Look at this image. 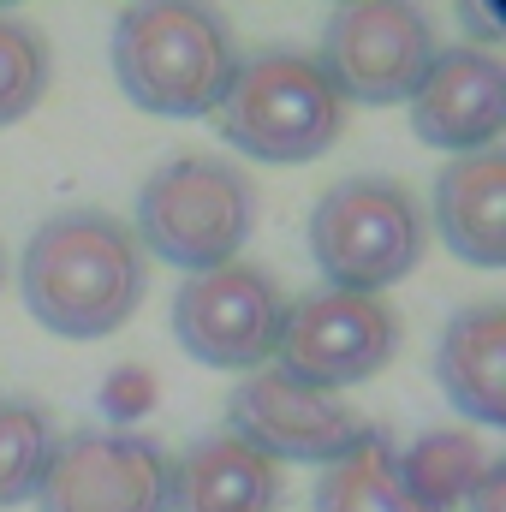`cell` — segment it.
<instances>
[{
  "label": "cell",
  "instance_id": "6da1fadb",
  "mask_svg": "<svg viewBox=\"0 0 506 512\" xmlns=\"http://www.w3.org/2000/svg\"><path fill=\"white\" fill-rule=\"evenodd\" d=\"M149 292V256L120 215L108 209H60L48 215L18 262V298L30 322L60 340H108L120 334Z\"/></svg>",
  "mask_w": 506,
  "mask_h": 512
},
{
  "label": "cell",
  "instance_id": "7a4b0ae2",
  "mask_svg": "<svg viewBox=\"0 0 506 512\" xmlns=\"http://www.w3.org/2000/svg\"><path fill=\"white\" fill-rule=\"evenodd\" d=\"M108 54L126 102L155 120H209L239 66L233 24L215 6H191V0L126 6L114 18Z\"/></svg>",
  "mask_w": 506,
  "mask_h": 512
},
{
  "label": "cell",
  "instance_id": "3957f363",
  "mask_svg": "<svg viewBox=\"0 0 506 512\" xmlns=\"http://www.w3.org/2000/svg\"><path fill=\"white\" fill-rule=\"evenodd\" d=\"M209 120L227 149L268 161V167H298V161H316L340 143L346 102L328 84V72L316 66V54L256 48V54H239L233 84Z\"/></svg>",
  "mask_w": 506,
  "mask_h": 512
},
{
  "label": "cell",
  "instance_id": "277c9868",
  "mask_svg": "<svg viewBox=\"0 0 506 512\" xmlns=\"http://www.w3.org/2000/svg\"><path fill=\"white\" fill-rule=\"evenodd\" d=\"M131 233L143 256H161L185 274H209L221 262H239V251L251 245L256 185L227 155H173L143 179Z\"/></svg>",
  "mask_w": 506,
  "mask_h": 512
},
{
  "label": "cell",
  "instance_id": "5b68a950",
  "mask_svg": "<svg viewBox=\"0 0 506 512\" xmlns=\"http://www.w3.org/2000/svg\"><path fill=\"white\" fill-rule=\"evenodd\" d=\"M310 262L322 286L334 292H370L381 298L399 286L423 251H429V215L411 197V185L381 179V173H352L328 185L310 209Z\"/></svg>",
  "mask_w": 506,
  "mask_h": 512
},
{
  "label": "cell",
  "instance_id": "8992f818",
  "mask_svg": "<svg viewBox=\"0 0 506 512\" xmlns=\"http://www.w3.org/2000/svg\"><path fill=\"white\" fill-rule=\"evenodd\" d=\"M435 54H441V42H435V24H429L423 6L352 0V6L328 12L316 66L328 72V84L340 90L346 108L352 102L393 108V102H411V90L423 84Z\"/></svg>",
  "mask_w": 506,
  "mask_h": 512
},
{
  "label": "cell",
  "instance_id": "52a82bcc",
  "mask_svg": "<svg viewBox=\"0 0 506 512\" xmlns=\"http://www.w3.org/2000/svg\"><path fill=\"white\" fill-rule=\"evenodd\" d=\"M393 352H399V316L387 298L334 292V286L286 298L280 340H274V364L286 376L322 387V393H340V387L381 376Z\"/></svg>",
  "mask_w": 506,
  "mask_h": 512
},
{
  "label": "cell",
  "instance_id": "ba28073f",
  "mask_svg": "<svg viewBox=\"0 0 506 512\" xmlns=\"http://www.w3.org/2000/svg\"><path fill=\"white\" fill-rule=\"evenodd\" d=\"M280 316H286V292L256 262H221L209 274H185V286L173 292V340L185 346V358L209 370L251 376L274 364Z\"/></svg>",
  "mask_w": 506,
  "mask_h": 512
},
{
  "label": "cell",
  "instance_id": "9c48e42d",
  "mask_svg": "<svg viewBox=\"0 0 506 512\" xmlns=\"http://www.w3.org/2000/svg\"><path fill=\"white\" fill-rule=\"evenodd\" d=\"M227 435H239L274 465H334L370 435V423L340 393H322L286 376L280 364H262L227 393Z\"/></svg>",
  "mask_w": 506,
  "mask_h": 512
},
{
  "label": "cell",
  "instance_id": "30bf717a",
  "mask_svg": "<svg viewBox=\"0 0 506 512\" xmlns=\"http://www.w3.org/2000/svg\"><path fill=\"white\" fill-rule=\"evenodd\" d=\"M167 447L137 429L60 435L36 512H167Z\"/></svg>",
  "mask_w": 506,
  "mask_h": 512
},
{
  "label": "cell",
  "instance_id": "8fae6325",
  "mask_svg": "<svg viewBox=\"0 0 506 512\" xmlns=\"http://www.w3.org/2000/svg\"><path fill=\"white\" fill-rule=\"evenodd\" d=\"M411 131L429 149L471 155V149H495L506 131V66L495 48H441L423 72V84L411 90Z\"/></svg>",
  "mask_w": 506,
  "mask_h": 512
},
{
  "label": "cell",
  "instance_id": "7c38bea8",
  "mask_svg": "<svg viewBox=\"0 0 506 512\" xmlns=\"http://www.w3.org/2000/svg\"><path fill=\"white\" fill-rule=\"evenodd\" d=\"M286 477L227 429L197 435L167 465V512H280Z\"/></svg>",
  "mask_w": 506,
  "mask_h": 512
},
{
  "label": "cell",
  "instance_id": "4fadbf2b",
  "mask_svg": "<svg viewBox=\"0 0 506 512\" xmlns=\"http://www.w3.org/2000/svg\"><path fill=\"white\" fill-rule=\"evenodd\" d=\"M435 382L447 405L471 429H501L506 423V304L477 298L459 304L435 340Z\"/></svg>",
  "mask_w": 506,
  "mask_h": 512
},
{
  "label": "cell",
  "instance_id": "5bb4252c",
  "mask_svg": "<svg viewBox=\"0 0 506 512\" xmlns=\"http://www.w3.org/2000/svg\"><path fill=\"white\" fill-rule=\"evenodd\" d=\"M429 215L447 239V251L471 268H501L506 262V161L501 149H471L453 155L435 173Z\"/></svg>",
  "mask_w": 506,
  "mask_h": 512
},
{
  "label": "cell",
  "instance_id": "9a60e30c",
  "mask_svg": "<svg viewBox=\"0 0 506 512\" xmlns=\"http://www.w3.org/2000/svg\"><path fill=\"white\" fill-rule=\"evenodd\" d=\"M495 459H501V453L483 441V429H423L411 447H393L399 483L435 512L465 507V495L483 483V471H489Z\"/></svg>",
  "mask_w": 506,
  "mask_h": 512
},
{
  "label": "cell",
  "instance_id": "2e32d148",
  "mask_svg": "<svg viewBox=\"0 0 506 512\" xmlns=\"http://www.w3.org/2000/svg\"><path fill=\"white\" fill-rule=\"evenodd\" d=\"M310 512H435V507H423V501L399 483L393 441H387V429L370 423V435H364L346 459L322 465L316 495H310Z\"/></svg>",
  "mask_w": 506,
  "mask_h": 512
},
{
  "label": "cell",
  "instance_id": "e0dca14e",
  "mask_svg": "<svg viewBox=\"0 0 506 512\" xmlns=\"http://www.w3.org/2000/svg\"><path fill=\"white\" fill-rule=\"evenodd\" d=\"M54 447H60V429H54V417L42 405L0 399V507L36 501Z\"/></svg>",
  "mask_w": 506,
  "mask_h": 512
},
{
  "label": "cell",
  "instance_id": "ac0fdd59",
  "mask_svg": "<svg viewBox=\"0 0 506 512\" xmlns=\"http://www.w3.org/2000/svg\"><path fill=\"white\" fill-rule=\"evenodd\" d=\"M48 78H54L48 36L30 18L0 12V126H18L24 114H36V102L48 96Z\"/></svg>",
  "mask_w": 506,
  "mask_h": 512
},
{
  "label": "cell",
  "instance_id": "d6986e66",
  "mask_svg": "<svg viewBox=\"0 0 506 512\" xmlns=\"http://www.w3.org/2000/svg\"><path fill=\"white\" fill-rule=\"evenodd\" d=\"M102 405L120 417V429H131V417L155 405V376L137 370V364H131V370H114V376H108V393H102Z\"/></svg>",
  "mask_w": 506,
  "mask_h": 512
},
{
  "label": "cell",
  "instance_id": "ffe728a7",
  "mask_svg": "<svg viewBox=\"0 0 506 512\" xmlns=\"http://www.w3.org/2000/svg\"><path fill=\"white\" fill-rule=\"evenodd\" d=\"M465 512H506V459H495L483 471V483L465 495Z\"/></svg>",
  "mask_w": 506,
  "mask_h": 512
},
{
  "label": "cell",
  "instance_id": "44dd1931",
  "mask_svg": "<svg viewBox=\"0 0 506 512\" xmlns=\"http://www.w3.org/2000/svg\"><path fill=\"white\" fill-rule=\"evenodd\" d=\"M465 30H471V36H477V42H471V48H495V30H501V24H495V18H489V12H465Z\"/></svg>",
  "mask_w": 506,
  "mask_h": 512
},
{
  "label": "cell",
  "instance_id": "7402d4cb",
  "mask_svg": "<svg viewBox=\"0 0 506 512\" xmlns=\"http://www.w3.org/2000/svg\"><path fill=\"white\" fill-rule=\"evenodd\" d=\"M0 286H6V251H0Z\"/></svg>",
  "mask_w": 506,
  "mask_h": 512
}]
</instances>
